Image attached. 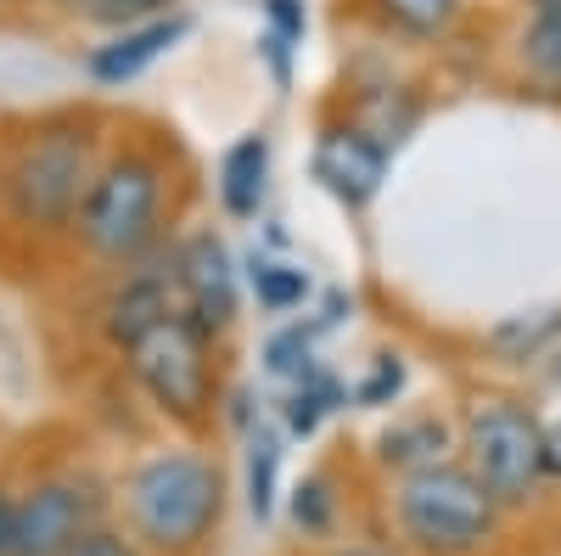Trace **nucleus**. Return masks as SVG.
Returning a JSON list of instances; mask_svg holds the SVG:
<instances>
[{
  "label": "nucleus",
  "instance_id": "obj_25",
  "mask_svg": "<svg viewBox=\"0 0 561 556\" xmlns=\"http://www.w3.org/2000/svg\"><path fill=\"white\" fill-rule=\"evenodd\" d=\"M68 556H140V545L96 523V529H90V534H84V540H79V545H73Z\"/></svg>",
  "mask_w": 561,
  "mask_h": 556
},
{
  "label": "nucleus",
  "instance_id": "obj_9",
  "mask_svg": "<svg viewBox=\"0 0 561 556\" xmlns=\"http://www.w3.org/2000/svg\"><path fill=\"white\" fill-rule=\"evenodd\" d=\"M314 180L343 208H365L388 180V147L359 124H332V129H320V141H314Z\"/></svg>",
  "mask_w": 561,
  "mask_h": 556
},
{
  "label": "nucleus",
  "instance_id": "obj_13",
  "mask_svg": "<svg viewBox=\"0 0 561 556\" xmlns=\"http://www.w3.org/2000/svg\"><path fill=\"white\" fill-rule=\"evenodd\" d=\"M449 450V428L438 422V416H410V422H393L382 439H377V455L388 461V467H433V461H444Z\"/></svg>",
  "mask_w": 561,
  "mask_h": 556
},
{
  "label": "nucleus",
  "instance_id": "obj_4",
  "mask_svg": "<svg viewBox=\"0 0 561 556\" xmlns=\"http://www.w3.org/2000/svg\"><path fill=\"white\" fill-rule=\"evenodd\" d=\"M399 523L410 545H421L427 556H472L500 523V500L466 461H433V467L404 473Z\"/></svg>",
  "mask_w": 561,
  "mask_h": 556
},
{
  "label": "nucleus",
  "instance_id": "obj_10",
  "mask_svg": "<svg viewBox=\"0 0 561 556\" xmlns=\"http://www.w3.org/2000/svg\"><path fill=\"white\" fill-rule=\"evenodd\" d=\"M180 315V287H174V253H152L129 264V275L118 282V293L102 309V332L113 349H129L140 332H152L158 320Z\"/></svg>",
  "mask_w": 561,
  "mask_h": 556
},
{
  "label": "nucleus",
  "instance_id": "obj_19",
  "mask_svg": "<svg viewBox=\"0 0 561 556\" xmlns=\"http://www.w3.org/2000/svg\"><path fill=\"white\" fill-rule=\"evenodd\" d=\"M275 473H280L275 433H253V444H248V506H253L259 523L275 512Z\"/></svg>",
  "mask_w": 561,
  "mask_h": 556
},
{
  "label": "nucleus",
  "instance_id": "obj_32",
  "mask_svg": "<svg viewBox=\"0 0 561 556\" xmlns=\"http://www.w3.org/2000/svg\"><path fill=\"white\" fill-rule=\"evenodd\" d=\"M337 556H377V551H337Z\"/></svg>",
  "mask_w": 561,
  "mask_h": 556
},
{
  "label": "nucleus",
  "instance_id": "obj_21",
  "mask_svg": "<svg viewBox=\"0 0 561 556\" xmlns=\"http://www.w3.org/2000/svg\"><path fill=\"white\" fill-rule=\"evenodd\" d=\"M309 349H314V327H287L275 332L270 349H264V365L275 371V377H309Z\"/></svg>",
  "mask_w": 561,
  "mask_h": 556
},
{
  "label": "nucleus",
  "instance_id": "obj_5",
  "mask_svg": "<svg viewBox=\"0 0 561 556\" xmlns=\"http://www.w3.org/2000/svg\"><path fill=\"white\" fill-rule=\"evenodd\" d=\"M208 349H214L208 332H197L185 315H169L124 349V365L140 383V394L158 405V416H169V422H180V428H197L214 410V360H208Z\"/></svg>",
  "mask_w": 561,
  "mask_h": 556
},
{
  "label": "nucleus",
  "instance_id": "obj_6",
  "mask_svg": "<svg viewBox=\"0 0 561 556\" xmlns=\"http://www.w3.org/2000/svg\"><path fill=\"white\" fill-rule=\"evenodd\" d=\"M466 467L500 506H523L545 478V428L517 399H489L466 416Z\"/></svg>",
  "mask_w": 561,
  "mask_h": 556
},
{
  "label": "nucleus",
  "instance_id": "obj_1",
  "mask_svg": "<svg viewBox=\"0 0 561 556\" xmlns=\"http://www.w3.org/2000/svg\"><path fill=\"white\" fill-rule=\"evenodd\" d=\"M96 124L84 118H45L34 124L7 174H0V197H7L12 225L34 230V237H62L79 219V203L96 180Z\"/></svg>",
  "mask_w": 561,
  "mask_h": 556
},
{
  "label": "nucleus",
  "instance_id": "obj_30",
  "mask_svg": "<svg viewBox=\"0 0 561 556\" xmlns=\"http://www.w3.org/2000/svg\"><path fill=\"white\" fill-rule=\"evenodd\" d=\"M45 7H68V12H84L90 0H45Z\"/></svg>",
  "mask_w": 561,
  "mask_h": 556
},
{
  "label": "nucleus",
  "instance_id": "obj_33",
  "mask_svg": "<svg viewBox=\"0 0 561 556\" xmlns=\"http://www.w3.org/2000/svg\"><path fill=\"white\" fill-rule=\"evenodd\" d=\"M0 7H12V0H0Z\"/></svg>",
  "mask_w": 561,
  "mask_h": 556
},
{
  "label": "nucleus",
  "instance_id": "obj_17",
  "mask_svg": "<svg viewBox=\"0 0 561 556\" xmlns=\"http://www.w3.org/2000/svg\"><path fill=\"white\" fill-rule=\"evenodd\" d=\"M253 293H259V304L270 309V315H287V309H298L304 298H309V270H298V264H287V259H253Z\"/></svg>",
  "mask_w": 561,
  "mask_h": 556
},
{
  "label": "nucleus",
  "instance_id": "obj_20",
  "mask_svg": "<svg viewBox=\"0 0 561 556\" xmlns=\"http://www.w3.org/2000/svg\"><path fill=\"white\" fill-rule=\"evenodd\" d=\"M180 12V0H90L84 18L118 34V29H140V23H158V18H174Z\"/></svg>",
  "mask_w": 561,
  "mask_h": 556
},
{
  "label": "nucleus",
  "instance_id": "obj_27",
  "mask_svg": "<svg viewBox=\"0 0 561 556\" xmlns=\"http://www.w3.org/2000/svg\"><path fill=\"white\" fill-rule=\"evenodd\" d=\"M12 545H18V500L0 489V556H12Z\"/></svg>",
  "mask_w": 561,
  "mask_h": 556
},
{
  "label": "nucleus",
  "instance_id": "obj_22",
  "mask_svg": "<svg viewBox=\"0 0 561 556\" xmlns=\"http://www.w3.org/2000/svg\"><path fill=\"white\" fill-rule=\"evenodd\" d=\"M293 518L304 534H320L325 523H332V489H325L320 478H309L298 495H293Z\"/></svg>",
  "mask_w": 561,
  "mask_h": 556
},
{
  "label": "nucleus",
  "instance_id": "obj_16",
  "mask_svg": "<svg viewBox=\"0 0 561 556\" xmlns=\"http://www.w3.org/2000/svg\"><path fill=\"white\" fill-rule=\"evenodd\" d=\"M517 57L528 79H539L545 90L561 97V12H534V23L517 39Z\"/></svg>",
  "mask_w": 561,
  "mask_h": 556
},
{
  "label": "nucleus",
  "instance_id": "obj_26",
  "mask_svg": "<svg viewBox=\"0 0 561 556\" xmlns=\"http://www.w3.org/2000/svg\"><path fill=\"white\" fill-rule=\"evenodd\" d=\"M264 57H270V73H275V84L287 90V84H293V45L280 39V34H264Z\"/></svg>",
  "mask_w": 561,
  "mask_h": 556
},
{
  "label": "nucleus",
  "instance_id": "obj_3",
  "mask_svg": "<svg viewBox=\"0 0 561 556\" xmlns=\"http://www.w3.org/2000/svg\"><path fill=\"white\" fill-rule=\"evenodd\" d=\"M124 506L152 551H197L225 512V478L197 450H163L135 467Z\"/></svg>",
  "mask_w": 561,
  "mask_h": 556
},
{
  "label": "nucleus",
  "instance_id": "obj_15",
  "mask_svg": "<svg viewBox=\"0 0 561 556\" xmlns=\"http://www.w3.org/2000/svg\"><path fill=\"white\" fill-rule=\"evenodd\" d=\"M561 343V309H539V315H505L500 327L489 332V349L500 360H539Z\"/></svg>",
  "mask_w": 561,
  "mask_h": 556
},
{
  "label": "nucleus",
  "instance_id": "obj_2",
  "mask_svg": "<svg viewBox=\"0 0 561 556\" xmlns=\"http://www.w3.org/2000/svg\"><path fill=\"white\" fill-rule=\"evenodd\" d=\"M163 197H169V174L152 152H113L90 192L79 203V219H73V237L90 259L102 264H140L163 248Z\"/></svg>",
  "mask_w": 561,
  "mask_h": 556
},
{
  "label": "nucleus",
  "instance_id": "obj_29",
  "mask_svg": "<svg viewBox=\"0 0 561 556\" xmlns=\"http://www.w3.org/2000/svg\"><path fill=\"white\" fill-rule=\"evenodd\" d=\"M550 354H556V360H550V383H556V388H561V343H556V349H550Z\"/></svg>",
  "mask_w": 561,
  "mask_h": 556
},
{
  "label": "nucleus",
  "instance_id": "obj_11",
  "mask_svg": "<svg viewBox=\"0 0 561 556\" xmlns=\"http://www.w3.org/2000/svg\"><path fill=\"white\" fill-rule=\"evenodd\" d=\"M185 23L180 12L174 18H158V23H140V29H118V34H107V45H96V52L84 57V73L96 79V84H129V79H140L158 57H169L174 45L185 39Z\"/></svg>",
  "mask_w": 561,
  "mask_h": 556
},
{
  "label": "nucleus",
  "instance_id": "obj_24",
  "mask_svg": "<svg viewBox=\"0 0 561 556\" xmlns=\"http://www.w3.org/2000/svg\"><path fill=\"white\" fill-rule=\"evenodd\" d=\"M264 18H270V34H280L287 45H298V39H304V29H309L304 0H264Z\"/></svg>",
  "mask_w": 561,
  "mask_h": 556
},
{
  "label": "nucleus",
  "instance_id": "obj_12",
  "mask_svg": "<svg viewBox=\"0 0 561 556\" xmlns=\"http://www.w3.org/2000/svg\"><path fill=\"white\" fill-rule=\"evenodd\" d=\"M270 192V135H242L219 158V203L230 219H253Z\"/></svg>",
  "mask_w": 561,
  "mask_h": 556
},
{
  "label": "nucleus",
  "instance_id": "obj_18",
  "mask_svg": "<svg viewBox=\"0 0 561 556\" xmlns=\"http://www.w3.org/2000/svg\"><path fill=\"white\" fill-rule=\"evenodd\" d=\"M337 399H343V388H337L332 377H320V371H309V377H298V388H293V399H287V428H293L298 439H309V433L320 428V416L337 410Z\"/></svg>",
  "mask_w": 561,
  "mask_h": 556
},
{
  "label": "nucleus",
  "instance_id": "obj_7",
  "mask_svg": "<svg viewBox=\"0 0 561 556\" xmlns=\"http://www.w3.org/2000/svg\"><path fill=\"white\" fill-rule=\"evenodd\" d=\"M174 253V287H180V315L197 332L225 338L242 315V287H237V259H230L219 230H185L169 248Z\"/></svg>",
  "mask_w": 561,
  "mask_h": 556
},
{
  "label": "nucleus",
  "instance_id": "obj_28",
  "mask_svg": "<svg viewBox=\"0 0 561 556\" xmlns=\"http://www.w3.org/2000/svg\"><path fill=\"white\" fill-rule=\"evenodd\" d=\"M545 478H556V484H561V422H556V428H545Z\"/></svg>",
  "mask_w": 561,
  "mask_h": 556
},
{
  "label": "nucleus",
  "instance_id": "obj_14",
  "mask_svg": "<svg viewBox=\"0 0 561 556\" xmlns=\"http://www.w3.org/2000/svg\"><path fill=\"white\" fill-rule=\"evenodd\" d=\"M370 12L404 39H444L460 23V0H370Z\"/></svg>",
  "mask_w": 561,
  "mask_h": 556
},
{
  "label": "nucleus",
  "instance_id": "obj_8",
  "mask_svg": "<svg viewBox=\"0 0 561 556\" xmlns=\"http://www.w3.org/2000/svg\"><path fill=\"white\" fill-rule=\"evenodd\" d=\"M102 518V495L84 478H45L18 500L12 556H68Z\"/></svg>",
  "mask_w": 561,
  "mask_h": 556
},
{
  "label": "nucleus",
  "instance_id": "obj_31",
  "mask_svg": "<svg viewBox=\"0 0 561 556\" xmlns=\"http://www.w3.org/2000/svg\"><path fill=\"white\" fill-rule=\"evenodd\" d=\"M534 12H561V0H534Z\"/></svg>",
  "mask_w": 561,
  "mask_h": 556
},
{
  "label": "nucleus",
  "instance_id": "obj_23",
  "mask_svg": "<svg viewBox=\"0 0 561 556\" xmlns=\"http://www.w3.org/2000/svg\"><path fill=\"white\" fill-rule=\"evenodd\" d=\"M399 388H404V360L399 354H382L377 371L359 383V405H388V399H399Z\"/></svg>",
  "mask_w": 561,
  "mask_h": 556
}]
</instances>
